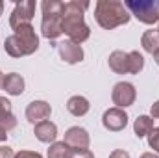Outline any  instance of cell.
<instances>
[{"label":"cell","mask_w":159,"mask_h":158,"mask_svg":"<svg viewBox=\"0 0 159 158\" xmlns=\"http://www.w3.org/2000/svg\"><path fill=\"white\" fill-rule=\"evenodd\" d=\"M87 7H89L87 2H78V0H69L63 4V34H67L69 39L78 45L87 41L91 36V30L83 19V11Z\"/></svg>","instance_id":"obj_1"},{"label":"cell","mask_w":159,"mask_h":158,"mask_svg":"<svg viewBox=\"0 0 159 158\" xmlns=\"http://www.w3.org/2000/svg\"><path fill=\"white\" fill-rule=\"evenodd\" d=\"M37 48H39V37H37V34H35L32 24L19 26L9 37H6V41H4V50L11 58L30 56Z\"/></svg>","instance_id":"obj_2"},{"label":"cell","mask_w":159,"mask_h":158,"mask_svg":"<svg viewBox=\"0 0 159 158\" xmlns=\"http://www.w3.org/2000/svg\"><path fill=\"white\" fill-rule=\"evenodd\" d=\"M94 19L104 30H113L117 26L128 24L131 15L124 2L119 0H98L94 4Z\"/></svg>","instance_id":"obj_3"},{"label":"cell","mask_w":159,"mask_h":158,"mask_svg":"<svg viewBox=\"0 0 159 158\" xmlns=\"http://www.w3.org/2000/svg\"><path fill=\"white\" fill-rule=\"evenodd\" d=\"M124 6L144 24L159 22V0H126Z\"/></svg>","instance_id":"obj_4"},{"label":"cell","mask_w":159,"mask_h":158,"mask_svg":"<svg viewBox=\"0 0 159 158\" xmlns=\"http://www.w3.org/2000/svg\"><path fill=\"white\" fill-rule=\"evenodd\" d=\"M34 13H35V2L32 0H20L15 4L11 15H9V26L13 30H17L19 26H24V24H32V19H34Z\"/></svg>","instance_id":"obj_5"},{"label":"cell","mask_w":159,"mask_h":158,"mask_svg":"<svg viewBox=\"0 0 159 158\" xmlns=\"http://www.w3.org/2000/svg\"><path fill=\"white\" fill-rule=\"evenodd\" d=\"M135 97H137V91H135V86L129 84V82H119L115 84L113 87V93H111V99L113 102L117 104V108H128L135 102Z\"/></svg>","instance_id":"obj_6"},{"label":"cell","mask_w":159,"mask_h":158,"mask_svg":"<svg viewBox=\"0 0 159 158\" xmlns=\"http://www.w3.org/2000/svg\"><path fill=\"white\" fill-rule=\"evenodd\" d=\"M102 123H104V126H106L107 130L119 132L122 128H126V125H128V114H126L122 108H117V106H115V108H109V110L104 112Z\"/></svg>","instance_id":"obj_7"},{"label":"cell","mask_w":159,"mask_h":158,"mask_svg":"<svg viewBox=\"0 0 159 158\" xmlns=\"http://www.w3.org/2000/svg\"><path fill=\"white\" fill-rule=\"evenodd\" d=\"M70 149H87L89 143H91V138H89V132L81 126H70L67 132H65V140H63Z\"/></svg>","instance_id":"obj_8"},{"label":"cell","mask_w":159,"mask_h":158,"mask_svg":"<svg viewBox=\"0 0 159 158\" xmlns=\"http://www.w3.org/2000/svg\"><path fill=\"white\" fill-rule=\"evenodd\" d=\"M57 52H59L61 60L67 62V63H78V62L83 60V48H81V45H78V43H74V41H70V39L57 43Z\"/></svg>","instance_id":"obj_9"},{"label":"cell","mask_w":159,"mask_h":158,"mask_svg":"<svg viewBox=\"0 0 159 158\" xmlns=\"http://www.w3.org/2000/svg\"><path fill=\"white\" fill-rule=\"evenodd\" d=\"M41 34L46 39H57L63 34V15H52V17H43L41 21Z\"/></svg>","instance_id":"obj_10"},{"label":"cell","mask_w":159,"mask_h":158,"mask_svg":"<svg viewBox=\"0 0 159 158\" xmlns=\"http://www.w3.org/2000/svg\"><path fill=\"white\" fill-rule=\"evenodd\" d=\"M52 114V108L46 101H34L26 106V119L34 125H37L41 121H46Z\"/></svg>","instance_id":"obj_11"},{"label":"cell","mask_w":159,"mask_h":158,"mask_svg":"<svg viewBox=\"0 0 159 158\" xmlns=\"http://www.w3.org/2000/svg\"><path fill=\"white\" fill-rule=\"evenodd\" d=\"M34 134H35V138L43 141V143H54L56 141V138H57V126L52 123V121H41L35 125V128H34Z\"/></svg>","instance_id":"obj_12"},{"label":"cell","mask_w":159,"mask_h":158,"mask_svg":"<svg viewBox=\"0 0 159 158\" xmlns=\"http://www.w3.org/2000/svg\"><path fill=\"white\" fill-rule=\"evenodd\" d=\"M2 89L7 93V95H22L24 93V78L17 73H9L4 77V82H2Z\"/></svg>","instance_id":"obj_13"},{"label":"cell","mask_w":159,"mask_h":158,"mask_svg":"<svg viewBox=\"0 0 159 158\" xmlns=\"http://www.w3.org/2000/svg\"><path fill=\"white\" fill-rule=\"evenodd\" d=\"M109 69L115 71L117 75H126L128 73V52L124 50H115L109 54Z\"/></svg>","instance_id":"obj_14"},{"label":"cell","mask_w":159,"mask_h":158,"mask_svg":"<svg viewBox=\"0 0 159 158\" xmlns=\"http://www.w3.org/2000/svg\"><path fill=\"white\" fill-rule=\"evenodd\" d=\"M89 108H91L89 101H87L85 97H81V95H74V97H70V99L67 101V110H69L72 116H76V117L85 116V114L89 112Z\"/></svg>","instance_id":"obj_15"},{"label":"cell","mask_w":159,"mask_h":158,"mask_svg":"<svg viewBox=\"0 0 159 158\" xmlns=\"http://www.w3.org/2000/svg\"><path fill=\"white\" fill-rule=\"evenodd\" d=\"M141 45L148 54H156L159 50V30H146L141 37Z\"/></svg>","instance_id":"obj_16"},{"label":"cell","mask_w":159,"mask_h":158,"mask_svg":"<svg viewBox=\"0 0 159 158\" xmlns=\"http://www.w3.org/2000/svg\"><path fill=\"white\" fill-rule=\"evenodd\" d=\"M133 130H135L137 138L148 136L154 130V117H150V116H139V117L135 119V123H133Z\"/></svg>","instance_id":"obj_17"},{"label":"cell","mask_w":159,"mask_h":158,"mask_svg":"<svg viewBox=\"0 0 159 158\" xmlns=\"http://www.w3.org/2000/svg\"><path fill=\"white\" fill-rule=\"evenodd\" d=\"M144 67V58L143 54H139V50H131L128 52V73L131 75H139Z\"/></svg>","instance_id":"obj_18"},{"label":"cell","mask_w":159,"mask_h":158,"mask_svg":"<svg viewBox=\"0 0 159 158\" xmlns=\"http://www.w3.org/2000/svg\"><path fill=\"white\" fill-rule=\"evenodd\" d=\"M72 149L65 141H54L48 149V158H70Z\"/></svg>","instance_id":"obj_19"},{"label":"cell","mask_w":159,"mask_h":158,"mask_svg":"<svg viewBox=\"0 0 159 158\" xmlns=\"http://www.w3.org/2000/svg\"><path fill=\"white\" fill-rule=\"evenodd\" d=\"M63 4L59 0H43L41 9H43V17H52V15H63Z\"/></svg>","instance_id":"obj_20"},{"label":"cell","mask_w":159,"mask_h":158,"mask_svg":"<svg viewBox=\"0 0 159 158\" xmlns=\"http://www.w3.org/2000/svg\"><path fill=\"white\" fill-rule=\"evenodd\" d=\"M15 126H17V117H15L11 112H4V114H0V130L9 132V130H13Z\"/></svg>","instance_id":"obj_21"},{"label":"cell","mask_w":159,"mask_h":158,"mask_svg":"<svg viewBox=\"0 0 159 158\" xmlns=\"http://www.w3.org/2000/svg\"><path fill=\"white\" fill-rule=\"evenodd\" d=\"M148 145L159 153V126H154V130L148 134Z\"/></svg>","instance_id":"obj_22"},{"label":"cell","mask_w":159,"mask_h":158,"mask_svg":"<svg viewBox=\"0 0 159 158\" xmlns=\"http://www.w3.org/2000/svg\"><path fill=\"white\" fill-rule=\"evenodd\" d=\"M70 158H94V155L89 151V149H72V155H70Z\"/></svg>","instance_id":"obj_23"},{"label":"cell","mask_w":159,"mask_h":158,"mask_svg":"<svg viewBox=\"0 0 159 158\" xmlns=\"http://www.w3.org/2000/svg\"><path fill=\"white\" fill-rule=\"evenodd\" d=\"M15 158H43V156L35 151H20V153L15 155Z\"/></svg>","instance_id":"obj_24"},{"label":"cell","mask_w":159,"mask_h":158,"mask_svg":"<svg viewBox=\"0 0 159 158\" xmlns=\"http://www.w3.org/2000/svg\"><path fill=\"white\" fill-rule=\"evenodd\" d=\"M0 158H15V153L11 147H0Z\"/></svg>","instance_id":"obj_25"},{"label":"cell","mask_w":159,"mask_h":158,"mask_svg":"<svg viewBox=\"0 0 159 158\" xmlns=\"http://www.w3.org/2000/svg\"><path fill=\"white\" fill-rule=\"evenodd\" d=\"M109 158H129V153H126L124 149H117L109 155Z\"/></svg>","instance_id":"obj_26"},{"label":"cell","mask_w":159,"mask_h":158,"mask_svg":"<svg viewBox=\"0 0 159 158\" xmlns=\"http://www.w3.org/2000/svg\"><path fill=\"white\" fill-rule=\"evenodd\" d=\"M150 114H152V117H154V119H159V101L152 104V108H150Z\"/></svg>","instance_id":"obj_27"},{"label":"cell","mask_w":159,"mask_h":158,"mask_svg":"<svg viewBox=\"0 0 159 158\" xmlns=\"http://www.w3.org/2000/svg\"><path fill=\"white\" fill-rule=\"evenodd\" d=\"M139 158H159L157 155H154V153H144V155H141Z\"/></svg>","instance_id":"obj_28"},{"label":"cell","mask_w":159,"mask_h":158,"mask_svg":"<svg viewBox=\"0 0 159 158\" xmlns=\"http://www.w3.org/2000/svg\"><path fill=\"white\" fill-rule=\"evenodd\" d=\"M6 140H7V132L0 130V141H6Z\"/></svg>","instance_id":"obj_29"},{"label":"cell","mask_w":159,"mask_h":158,"mask_svg":"<svg viewBox=\"0 0 159 158\" xmlns=\"http://www.w3.org/2000/svg\"><path fill=\"white\" fill-rule=\"evenodd\" d=\"M154 60H156V63H157V65H159V50H157V52H156V54H154Z\"/></svg>","instance_id":"obj_30"},{"label":"cell","mask_w":159,"mask_h":158,"mask_svg":"<svg viewBox=\"0 0 159 158\" xmlns=\"http://www.w3.org/2000/svg\"><path fill=\"white\" fill-rule=\"evenodd\" d=\"M2 11H4V2H0V15H2Z\"/></svg>","instance_id":"obj_31"},{"label":"cell","mask_w":159,"mask_h":158,"mask_svg":"<svg viewBox=\"0 0 159 158\" xmlns=\"http://www.w3.org/2000/svg\"><path fill=\"white\" fill-rule=\"evenodd\" d=\"M2 82H4V77H2V71H0V87H2Z\"/></svg>","instance_id":"obj_32"},{"label":"cell","mask_w":159,"mask_h":158,"mask_svg":"<svg viewBox=\"0 0 159 158\" xmlns=\"http://www.w3.org/2000/svg\"><path fill=\"white\" fill-rule=\"evenodd\" d=\"M157 30H159V28H157Z\"/></svg>","instance_id":"obj_33"}]
</instances>
